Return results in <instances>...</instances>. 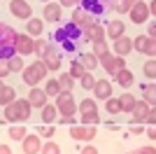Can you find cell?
Returning a JSON list of instances; mask_svg holds the SVG:
<instances>
[{
    "label": "cell",
    "instance_id": "39",
    "mask_svg": "<svg viewBox=\"0 0 156 154\" xmlns=\"http://www.w3.org/2000/svg\"><path fill=\"white\" fill-rule=\"evenodd\" d=\"M79 79H82V86H84L86 91H89V89H93V84H96V77H93V75H91L89 70H86L84 75L79 77Z\"/></svg>",
    "mask_w": 156,
    "mask_h": 154
},
{
    "label": "cell",
    "instance_id": "24",
    "mask_svg": "<svg viewBox=\"0 0 156 154\" xmlns=\"http://www.w3.org/2000/svg\"><path fill=\"white\" fill-rule=\"evenodd\" d=\"M77 61L84 65V70H89V72H93L98 68V56H93V54H82Z\"/></svg>",
    "mask_w": 156,
    "mask_h": 154
},
{
    "label": "cell",
    "instance_id": "29",
    "mask_svg": "<svg viewBox=\"0 0 156 154\" xmlns=\"http://www.w3.org/2000/svg\"><path fill=\"white\" fill-rule=\"evenodd\" d=\"M7 65H9V72H21L26 65H23V58H19V54H14L12 58H7Z\"/></svg>",
    "mask_w": 156,
    "mask_h": 154
},
{
    "label": "cell",
    "instance_id": "35",
    "mask_svg": "<svg viewBox=\"0 0 156 154\" xmlns=\"http://www.w3.org/2000/svg\"><path fill=\"white\" fill-rule=\"evenodd\" d=\"M26 135H28V131L23 126H16V124H14V126L9 128V138H12V140H23Z\"/></svg>",
    "mask_w": 156,
    "mask_h": 154
},
{
    "label": "cell",
    "instance_id": "52",
    "mask_svg": "<svg viewBox=\"0 0 156 154\" xmlns=\"http://www.w3.org/2000/svg\"><path fill=\"white\" fill-rule=\"evenodd\" d=\"M0 154H12V149L7 147V145H0Z\"/></svg>",
    "mask_w": 156,
    "mask_h": 154
},
{
    "label": "cell",
    "instance_id": "47",
    "mask_svg": "<svg viewBox=\"0 0 156 154\" xmlns=\"http://www.w3.org/2000/svg\"><path fill=\"white\" fill-rule=\"evenodd\" d=\"M128 131H130V133H144V128L140 126V124H130V126H128Z\"/></svg>",
    "mask_w": 156,
    "mask_h": 154
},
{
    "label": "cell",
    "instance_id": "37",
    "mask_svg": "<svg viewBox=\"0 0 156 154\" xmlns=\"http://www.w3.org/2000/svg\"><path fill=\"white\" fill-rule=\"evenodd\" d=\"M98 122H100V115H98V112H84V115H82V124H86V126H96Z\"/></svg>",
    "mask_w": 156,
    "mask_h": 154
},
{
    "label": "cell",
    "instance_id": "30",
    "mask_svg": "<svg viewBox=\"0 0 156 154\" xmlns=\"http://www.w3.org/2000/svg\"><path fill=\"white\" fill-rule=\"evenodd\" d=\"M47 49H49V42H47V40H37V38H35V47H33V54H35L37 58H42V56L47 54Z\"/></svg>",
    "mask_w": 156,
    "mask_h": 154
},
{
    "label": "cell",
    "instance_id": "22",
    "mask_svg": "<svg viewBox=\"0 0 156 154\" xmlns=\"http://www.w3.org/2000/svg\"><path fill=\"white\" fill-rule=\"evenodd\" d=\"M44 21H61V5L58 2H47L44 5Z\"/></svg>",
    "mask_w": 156,
    "mask_h": 154
},
{
    "label": "cell",
    "instance_id": "17",
    "mask_svg": "<svg viewBox=\"0 0 156 154\" xmlns=\"http://www.w3.org/2000/svg\"><path fill=\"white\" fill-rule=\"evenodd\" d=\"M72 24L77 26V28H84V26H89V24H93V16H89V14L84 12V9H82V7H75V9H72Z\"/></svg>",
    "mask_w": 156,
    "mask_h": 154
},
{
    "label": "cell",
    "instance_id": "23",
    "mask_svg": "<svg viewBox=\"0 0 156 154\" xmlns=\"http://www.w3.org/2000/svg\"><path fill=\"white\" fill-rule=\"evenodd\" d=\"M26 31H28V35H35V38H37V35H42V31H44V21L42 19H37V16H35V19H28V24H26Z\"/></svg>",
    "mask_w": 156,
    "mask_h": 154
},
{
    "label": "cell",
    "instance_id": "11",
    "mask_svg": "<svg viewBox=\"0 0 156 154\" xmlns=\"http://www.w3.org/2000/svg\"><path fill=\"white\" fill-rule=\"evenodd\" d=\"M128 14H130V21H133V24H147V21L151 19L144 0H142V2H135V5L128 9Z\"/></svg>",
    "mask_w": 156,
    "mask_h": 154
},
{
    "label": "cell",
    "instance_id": "14",
    "mask_svg": "<svg viewBox=\"0 0 156 154\" xmlns=\"http://www.w3.org/2000/svg\"><path fill=\"white\" fill-rule=\"evenodd\" d=\"M70 135H72V140H89L91 142L93 138H96V126H72L70 128Z\"/></svg>",
    "mask_w": 156,
    "mask_h": 154
},
{
    "label": "cell",
    "instance_id": "10",
    "mask_svg": "<svg viewBox=\"0 0 156 154\" xmlns=\"http://www.w3.org/2000/svg\"><path fill=\"white\" fill-rule=\"evenodd\" d=\"M33 47H35V40H33L28 33H19V35H16L14 51H16L19 56H28V54H33Z\"/></svg>",
    "mask_w": 156,
    "mask_h": 154
},
{
    "label": "cell",
    "instance_id": "28",
    "mask_svg": "<svg viewBox=\"0 0 156 154\" xmlns=\"http://www.w3.org/2000/svg\"><path fill=\"white\" fill-rule=\"evenodd\" d=\"M114 77H117V82L121 84V86H130V84H133V72H130L128 68H121Z\"/></svg>",
    "mask_w": 156,
    "mask_h": 154
},
{
    "label": "cell",
    "instance_id": "53",
    "mask_svg": "<svg viewBox=\"0 0 156 154\" xmlns=\"http://www.w3.org/2000/svg\"><path fill=\"white\" fill-rule=\"evenodd\" d=\"M2 86H5V82H2V79H0V89H2Z\"/></svg>",
    "mask_w": 156,
    "mask_h": 154
},
{
    "label": "cell",
    "instance_id": "42",
    "mask_svg": "<svg viewBox=\"0 0 156 154\" xmlns=\"http://www.w3.org/2000/svg\"><path fill=\"white\" fill-rule=\"evenodd\" d=\"M144 75L149 77V79H154V77H156V61H154V58H149V61L144 63Z\"/></svg>",
    "mask_w": 156,
    "mask_h": 154
},
{
    "label": "cell",
    "instance_id": "20",
    "mask_svg": "<svg viewBox=\"0 0 156 154\" xmlns=\"http://www.w3.org/2000/svg\"><path fill=\"white\" fill-rule=\"evenodd\" d=\"M130 51H133V40H128L126 35L114 40V54H117V56H126Z\"/></svg>",
    "mask_w": 156,
    "mask_h": 154
},
{
    "label": "cell",
    "instance_id": "51",
    "mask_svg": "<svg viewBox=\"0 0 156 154\" xmlns=\"http://www.w3.org/2000/svg\"><path fill=\"white\" fill-rule=\"evenodd\" d=\"M147 135H149V140H156V131H154V126H149V131H147Z\"/></svg>",
    "mask_w": 156,
    "mask_h": 154
},
{
    "label": "cell",
    "instance_id": "55",
    "mask_svg": "<svg viewBox=\"0 0 156 154\" xmlns=\"http://www.w3.org/2000/svg\"><path fill=\"white\" fill-rule=\"evenodd\" d=\"M133 154H137V152H133Z\"/></svg>",
    "mask_w": 156,
    "mask_h": 154
},
{
    "label": "cell",
    "instance_id": "50",
    "mask_svg": "<svg viewBox=\"0 0 156 154\" xmlns=\"http://www.w3.org/2000/svg\"><path fill=\"white\" fill-rule=\"evenodd\" d=\"M154 35H156V24L149 21V38H154Z\"/></svg>",
    "mask_w": 156,
    "mask_h": 154
},
{
    "label": "cell",
    "instance_id": "18",
    "mask_svg": "<svg viewBox=\"0 0 156 154\" xmlns=\"http://www.w3.org/2000/svg\"><path fill=\"white\" fill-rule=\"evenodd\" d=\"M93 94H96V98L107 101V98L112 96V84H110V79H96V84H93Z\"/></svg>",
    "mask_w": 156,
    "mask_h": 154
},
{
    "label": "cell",
    "instance_id": "12",
    "mask_svg": "<svg viewBox=\"0 0 156 154\" xmlns=\"http://www.w3.org/2000/svg\"><path fill=\"white\" fill-rule=\"evenodd\" d=\"M9 12H12L16 19H26L28 21L33 16V7L28 5L26 0H12V2H9Z\"/></svg>",
    "mask_w": 156,
    "mask_h": 154
},
{
    "label": "cell",
    "instance_id": "54",
    "mask_svg": "<svg viewBox=\"0 0 156 154\" xmlns=\"http://www.w3.org/2000/svg\"><path fill=\"white\" fill-rule=\"evenodd\" d=\"M42 2H49V0H42Z\"/></svg>",
    "mask_w": 156,
    "mask_h": 154
},
{
    "label": "cell",
    "instance_id": "46",
    "mask_svg": "<svg viewBox=\"0 0 156 154\" xmlns=\"http://www.w3.org/2000/svg\"><path fill=\"white\" fill-rule=\"evenodd\" d=\"M58 122L61 124H72V126H75V115H65V117H61Z\"/></svg>",
    "mask_w": 156,
    "mask_h": 154
},
{
    "label": "cell",
    "instance_id": "26",
    "mask_svg": "<svg viewBox=\"0 0 156 154\" xmlns=\"http://www.w3.org/2000/svg\"><path fill=\"white\" fill-rule=\"evenodd\" d=\"M12 101H16V91L5 84V86L0 89V105H9Z\"/></svg>",
    "mask_w": 156,
    "mask_h": 154
},
{
    "label": "cell",
    "instance_id": "41",
    "mask_svg": "<svg viewBox=\"0 0 156 154\" xmlns=\"http://www.w3.org/2000/svg\"><path fill=\"white\" fill-rule=\"evenodd\" d=\"M40 152L42 154H61V147L58 145H56V142H47V145H42V147H40Z\"/></svg>",
    "mask_w": 156,
    "mask_h": 154
},
{
    "label": "cell",
    "instance_id": "40",
    "mask_svg": "<svg viewBox=\"0 0 156 154\" xmlns=\"http://www.w3.org/2000/svg\"><path fill=\"white\" fill-rule=\"evenodd\" d=\"M84 72H86L84 65L79 63V61H72V65H70V77H72V79H75V77H82Z\"/></svg>",
    "mask_w": 156,
    "mask_h": 154
},
{
    "label": "cell",
    "instance_id": "48",
    "mask_svg": "<svg viewBox=\"0 0 156 154\" xmlns=\"http://www.w3.org/2000/svg\"><path fill=\"white\" fill-rule=\"evenodd\" d=\"M82 154H98V149L93 145H86V147H82Z\"/></svg>",
    "mask_w": 156,
    "mask_h": 154
},
{
    "label": "cell",
    "instance_id": "44",
    "mask_svg": "<svg viewBox=\"0 0 156 154\" xmlns=\"http://www.w3.org/2000/svg\"><path fill=\"white\" fill-rule=\"evenodd\" d=\"M7 75H9V65H7V61H0V79H5Z\"/></svg>",
    "mask_w": 156,
    "mask_h": 154
},
{
    "label": "cell",
    "instance_id": "16",
    "mask_svg": "<svg viewBox=\"0 0 156 154\" xmlns=\"http://www.w3.org/2000/svg\"><path fill=\"white\" fill-rule=\"evenodd\" d=\"M47 94H44V89H37V86H30V94H28V103H30V108H44L47 105Z\"/></svg>",
    "mask_w": 156,
    "mask_h": 154
},
{
    "label": "cell",
    "instance_id": "27",
    "mask_svg": "<svg viewBox=\"0 0 156 154\" xmlns=\"http://www.w3.org/2000/svg\"><path fill=\"white\" fill-rule=\"evenodd\" d=\"M135 101H137V98H135V96H130L128 91H126L124 96H119V105H121V112H128V115H130V110H133Z\"/></svg>",
    "mask_w": 156,
    "mask_h": 154
},
{
    "label": "cell",
    "instance_id": "6",
    "mask_svg": "<svg viewBox=\"0 0 156 154\" xmlns=\"http://www.w3.org/2000/svg\"><path fill=\"white\" fill-rule=\"evenodd\" d=\"M98 65H103L105 70H107V75L110 77H114L121 68H126V61H124V56H117V54H103V56L98 58Z\"/></svg>",
    "mask_w": 156,
    "mask_h": 154
},
{
    "label": "cell",
    "instance_id": "43",
    "mask_svg": "<svg viewBox=\"0 0 156 154\" xmlns=\"http://www.w3.org/2000/svg\"><path fill=\"white\" fill-rule=\"evenodd\" d=\"M130 7H133L130 2H117V5H114V12H119V14H126V12L130 9Z\"/></svg>",
    "mask_w": 156,
    "mask_h": 154
},
{
    "label": "cell",
    "instance_id": "8",
    "mask_svg": "<svg viewBox=\"0 0 156 154\" xmlns=\"http://www.w3.org/2000/svg\"><path fill=\"white\" fill-rule=\"evenodd\" d=\"M96 40H105V26L93 21L82 28V42H96Z\"/></svg>",
    "mask_w": 156,
    "mask_h": 154
},
{
    "label": "cell",
    "instance_id": "33",
    "mask_svg": "<svg viewBox=\"0 0 156 154\" xmlns=\"http://www.w3.org/2000/svg\"><path fill=\"white\" fill-rule=\"evenodd\" d=\"M58 86H61V91H72V86H75V79L70 77V72H65V75L58 77Z\"/></svg>",
    "mask_w": 156,
    "mask_h": 154
},
{
    "label": "cell",
    "instance_id": "5",
    "mask_svg": "<svg viewBox=\"0 0 156 154\" xmlns=\"http://www.w3.org/2000/svg\"><path fill=\"white\" fill-rule=\"evenodd\" d=\"M21 72H23V82H26L28 86H37V84L47 77V72H49V70H47V65L42 63V58H37L33 65H26Z\"/></svg>",
    "mask_w": 156,
    "mask_h": 154
},
{
    "label": "cell",
    "instance_id": "45",
    "mask_svg": "<svg viewBox=\"0 0 156 154\" xmlns=\"http://www.w3.org/2000/svg\"><path fill=\"white\" fill-rule=\"evenodd\" d=\"M40 133L44 135V138H51V135L56 133V128H54V126H44V128H40Z\"/></svg>",
    "mask_w": 156,
    "mask_h": 154
},
{
    "label": "cell",
    "instance_id": "34",
    "mask_svg": "<svg viewBox=\"0 0 156 154\" xmlns=\"http://www.w3.org/2000/svg\"><path fill=\"white\" fill-rule=\"evenodd\" d=\"M105 108H107V112H110V115H119V112H121L119 98H114V96H110L107 101H105Z\"/></svg>",
    "mask_w": 156,
    "mask_h": 154
},
{
    "label": "cell",
    "instance_id": "49",
    "mask_svg": "<svg viewBox=\"0 0 156 154\" xmlns=\"http://www.w3.org/2000/svg\"><path fill=\"white\" fill-rule=\"evenodd\" d=\"M61 5H65V7H77L79 0H61Z\"/></svg>",
    "mask_w": 156,
    "mask_h": 154
},
{
    "label": "cell",
    "instance_id": "31",
    "mask_svg": "<svg viewBox=\"0 0 156 154\" xmlns=\"http://www.w3.org/2000/svg\"><path fill=\"white\" fill-rule=\"evenodd\" d=\"M154 98H156V86H154V82L144 84V103L154 108Z\"/></svg>",
    "mask_w": 156,
    "mask_h": 154
},
{
    "label": "cell",
    "instance_id": "32",
    "mask_svg": "<svg viewBox=\"0 0 156 154\" xmlns=\"http://www.w3.org/2000/svg\"><path fill=\"white\" fill-rule=\"evenodd\" d=\"M77 110L84 115V112H98V105H96V101H91V98H84V101L77 105Z\"/></svg>",
    "mask_w": 156,
    "mask_h": 154
},
{
    "label": "cell",
    "instance_id": "13",
    "mask_svg": "<svg viewBox=\"0 0 156 154\" xmlns=\"http://www.w3.org/2000/svg\"><path fill=\"white\" fill-rule=\"evenodd\" d=\"M42 63L47 65V70H58L61 68V51H58V47L49 45L47 54L42 56Z\"/></svg>",
    "mask_w": 156,
    "mask_h": 154
},
{
    "label": "cell",
    "instance_id": "1",
    "mask_svg": "<svg viewBox=\"0 0 156 154\" xmlns=\"http://www.w3.org/2000/svg\"><path fill=\"white\" fill-rule=\"evenodd\" d=\"M54 47H58V51H68V54H75L77 51V45L82 42V28L72 24H65L63 28H56L51 33Z\"/></svg>",
    "mask_w": 156,
    "mask_h": 154
},
{
    "label": "cell",
    "instance_id": "7",
    "mask_svg": "<svg viewBox=\"0 0 156 154\" xmlns=\"http://www.w3.org/2000/svg\"><path fill=\"white\" fill-rule=\"evenodd\" d=\"M56 110H58L63 117L77 112V105H75V101H72V91H61L58 96H56Z\"/></svg>",
    "mask_w": 156,
    "mask_h": 154
},
{
    "label": "cell",
    "instance_id": "21",
    "mask_svg": "<svg viewBox=\"0 0 156 154\" xmlns=\"http://www.w3.org/2000/svg\"><path fill=\"white\" fill-rule=\"evenodd\" d=\"M151 105H147L144 101H135V105H133V110H130V115H133V122L140 124L144 122V115H147V110H149Z\"/></svg>",
    "mask_w": 156,
    "mask_h": 154
},
{
    "label": "cell",
    "instance_id": "9",
    "mask_svg": "<svg viewBox=\"0 0 156 154\" xmlns=\"http://www.w3.org/2000/svg\"><path fill=\"white\" fill-rule=\"evenodd\" d=\"M133 49H137L140 54H147L149 58H154L156 42H154V38H149V35H137V38L133 40Z\"/></svg>",
    "mask_w": 156,
    "mask_h": 154
},
{
    "label": "cell",
    "instance_id": "3",
    "mask_svg": "<svg viewBox=\"0 0 156 154\" xmlns=\"http://www.w3.org/2000/svg\"><path fill=\"white\" fill-rule=\"evenodd\" d=\"M30 112H33V108H30V103H28V98H16L9 105H5V122H9V124L26 122L28 117H30Z\"/></svg>",
    "mask_w": 156,
    "mask_h": 154
},
{
    "label": "cell",
    "instance_id": "15",
    "mask_svg": "<svg viewBox=\"0 0 156 154\" xmlns=\"http://www.w3.org/2000/svg\"><path fill=\"white\" fill-rule=\"evenodd\" d=\"M124 33H126V24H124V21H119V19H112L110 24L105 26V38H110V40L121 38Z\"/></svg>",
    "mask_w": 156,
    "mask_h": 154
},
{
    "label": "cell",
    "instance_id": "4",
    "mask_svg": "<svg viewBox=\"0 0 156 154\" xmlns=\"http://www.w3.org/2000/svg\"><path fill=\"white\" fill-rule=\"evenodd\" d=\"M16 35H19V33L14 31V28L0 24V61H7V58H12L14 54H16V51H14Z\"/></svg>",
    "mask_w": 156,
    "mask_h": 154
},
{
    "label": "cell",
    "instance_id": "36",
    "mask_svg": "<svg viewBox=\"0 0 156 154\" xmlns=\"http://www.w3.org/2000/svg\"><path fill=\"white\" fill-rule=\"evenodd\" d=\"M107 51H110V49H107V42H105V40H96V42H93V51H91L93 56L100 58L103 54H107Z\"/></svg>",
    "mask_w": 156,
    "mask_h": 154
},
{
    "label": "cell",
    "instance_id": "19",
    "mask_svg": "<svg viewBox=\"0 0 156 154\" xmlns=\"http://www.w3.org/2000/svg\"><path fill=\"white\" fill-rule=\"evenodd\" d=\"M21 145H23V152L26 154H37L40 147H42V140H40L35 133H30V135H26V138L21 140Z\"/></svg>",
    "mask_w": 156,
    "mask_h": 154
},
{
    "label": "cell",
    "instance_id": "38",
    "mask_svg": "<svg viewBox=\"0 0 156 154\" xmlns=\"http://www.w3.org/2000/svg\"><path fill=\"white\" fill-rule=\"evenodd\" d=\"M44 94L47 96H58L61 94V86H58V79H49L44 86Z\"/></svg>",
    "mask_w": 156,
    "mask_h": 154
},
{
    "label": "cell",
    "instance_id": "25",
    "mask_svg": "<svg viewBox=\"0 0 156 154\" xmlns=\"http://www.w3.org/2000/svg\"><path fill=\"white\" fill-rule=\"evenodd\" d=\"M56 115H58V110H56V105H51V103H47L44 108H42V122L44 124H54L56 122Z\"/></svg>",
    "mask_w": 156,
    "mask_h": 154
},
{
    "label": "cell",
    "instance_id": "2",
    "mask_svg": "<svg viewBox=\"0 0 156 154\" xmlns=\"http://www.w3.org/2000/svg\"><path fill=\"white\" fill-rule=\"evenodd\" d=\"M114 5H117V0H79L77 7H82L93 19H107L114 12Z\"/></svg>",
    "mask_w": 156,
    "mask_h": 154
}]
</instances>
